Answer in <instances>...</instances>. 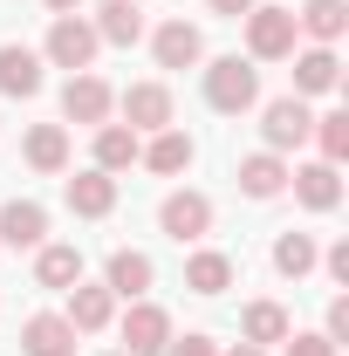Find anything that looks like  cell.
Masks as SVG:
<instances>
[{"instance_id":"obj_1","label":"cell","mask_w":349,"mask_h":356,"mask_svg":"<svg viewBox=\"0 0 349 356\" xmlns=\"http://www.w3.org/2000/svg\"><path fill=\"white\" fill-rule=\"evenodd\" d=\"M199 89H206V103L219 117H247V110H261V62L213 55V62H199Z\"/></svg>"},{"instance_id":"obj_2","label":"cell","mask_w":349,"mask_h":356,"mask_svg":"<svg viewBox=\"0 0 349 356\" xmlns=\"http://www.w3.org/2000/svg\"><path fill=\"white\" fill-rule=\"evenodd\" d=\"M240 28H247V62H288V55L302 48L295 7H267V0H261V7L240 21Z\"/></svg>"},{"instance_id":"obj_3","label":"cell","mask_w":349,"mask_h":356,"mask_svg":"<svg viewBox=\"0 0 349 356\" xmlns=\"http://www.w3.org/2000/svg\"><path fill=\"white\" fill-rule=\"evenodd\" d=\"M96 48H103V42H96L89 14H55V21H48V42H42V62L83 76V69H96Z\"/></svg>"},{"instance_id":"obj_4","label":"cell","mask_w":349,"mask_h":356,"mask_svg":"<svg viewBox=\"0 0 349 356\" xmlns=\"http://www.w3.org/2000/svg\"><path fill=\"white\" fill-rule=\"evenodd\" d=\"M308 131H315V110H308L302 96H274V103H261V151L288 158V151L308 144Z\"/></svg>"},{"instance_id":"obj_5","label":"cell","mask_w":349,"mask_h":356,"mask_svg":"<svg viewBox=\"0 0 349 356\" xmlns=\"http://www.w3.org/2000/svg\"><path fill=\"white\" fill-rule=\"evenodd\" d=\"M158 233L165 240H178V247H199L206 233H213V199L206 192H165V206H158Z\"/></svg>"},{"instance_id":"obj_6","label":"cell","mask_w":349,"mask_h":356,"mask_svg":"<svg viewBox=\"0 0 349 356\" xmlns=\"http://www.w3.org/2000/svg\"><path fill=\"white\" fill-rule=\"evenodd\" d=\"M117 117H124V124H131L137 137H151V131H172V124H178L172 83H131L124 96H117Z\"/></svg>"},{"instance_id":"obj_7","label":"cell","mask_w":349,"mask_h":356,"mask_svg":"<svg viewBox=\"0 0 349 356\" xmlns=\"http://www.w3.org/2000/svg\"><path fill=\"white\" fill-rule=\"evenodd\" d=\"M62 117H69V124H83V131H96V124H110V117H117V89L103 83L96 69H83V76H69V83H62Z\"/></svg>"},{"instance_id":"obj_8","label":"cell","mask_w":349,"mask_h":356,"mask_svg":"<svg viewBox=\"0 0 349 356\" xmlns=\"http://www.w3.org/2000/svg\"><path fill=\"white\" fill-rule=\"evenodd\" d=\"M62 206H69L76 220H110V213H117V178L83 165L76 178H62Z\"/></svg>"},{"instance_id":"obj_9","label":"cell","mask_w":349,"mask_h":356,"mask_svg":"<svg viewBox=\"0 0 349 356\" xmlns=\"http://www.w3.org/2000/svg\"><path fill=\"white\" fill-rule=\"evenodd\" d=\"M151 55H158V69H199V62H206V35H199L185 14H172V21L151 28Z\"/></svg>"},{"instance_id":"obj_10","label":"cell","mask_w":349,"mask_h":356,"mask_svg":"<svg viewBox=\"0 0 349 356\" xmlns=\"http://www.w3.org/2000/svg\"><path fill=\"white\" fill-rule=\"evenodd\" d=\"M288 62H295V89H288V96H302V103L343 89V55H336V48H315V42H308V48H295Z\"/></svg>"},{"instance_id":"obj_11","label":"cell","mask_w":349,"mask_h":356,"mask_svg":"<svg viewBox=\"0 0 349 356\" xmlns=\"http://www.w3.org/2000/svg\"><path fill=\"white\" fill-rule=\"evenodd\" d=\"M103 288H110L117 302H144V295L158 288V261L137 254V247H117V254L103 261Z\"/></svg>"},{"instance_id":"obj_12","label":"cell","mask_w":349,"mask_h":356,"mask_svg":"<svg viewBox=\"0 0 349 356\" xmlns=\"http://www.w3.org/2000/svg\"><path fill=\"white\" fill-rule=\"evenodd\" d=\"M172 315L158 309L151 295L144 302H131V315H124V356H165V343H172Z\"/></svg>"},{"instance_id":"obj_13","label":"cell","mask_w":349,"mask_h":356,"mask_svg":"<svg viewBox=\"0 0 349 356\" xmlns=\"http://www.w3.org/2000/svg\"><path fill=\"white\" fill-rule=\"evenodd\" d=\"M288 192L302 199L308 213H336L343 206V165H288Z\"/></svg>"},{"instance_id":"obj_14","label":"cell","mask_w":349,"mask_h":356,"mask_svg":"<svg viewBox=\"0 0 349 356\" xmlns=\"http://www.w3.org/2000/svg\"><path fill=\"white\" fill-rule=\"evenodd\" d=\"M48 62H42V48H28V42H0V96H42V76Z\"/></svg>"},{"instance_id":"obj_15","label":"cell","mask_w":349,"mask_h":356,"mask_svg":"<svg viewBox=\"0 0 349 356\" xmlns=\"http://www.w3.org/2000/svg\"><path fill=\"white\" fill-rule=\"evenodd\" d=\"M62 315H69V329H76V336H103V329L117 322V295H110L103 281H76Z\"/></svg>"},{"instance_id":"obj_16","label":"cell","mask_w":349,"mask_h":356,"mask_svg":"<svg viewBox=\"0 0 349 356\" xmlns=\"http://www.w3.org/2000/svg\"><path fill=\"white\" fill-rule=\"evenodd\" d=\"M42 240H48V206L42 199H7V206H0V247H14V254L28 247V254H35Z\"/></svg>"},{"instance_id":"obj_17","label":"cell","mask_w":349,"mask_h":356,"mask_svg":"<svg viewBox=\"0 0 349 356\" xmlns=\"http://www.w3.org/2000/svg\"><path fill=\"white\" fill-rule=\"evenodd\" d=\"M137 151H144V137L131 131V124H96V131H89V165H96V172H131L137 165Z\"/></svg>"},{"instance_id":"obj_18","label":"cell","mask_w":349,"mask_h":356,"mask_svg":"<svg viewBox=\"0 0 349 356\" xmlns=\"http://www.w3.org/2000/svg\"><path fill=\"white\" fill-rule=\"evenodd\" d=\"M76 281H83V247H69V240H42V247H35V288L69 295Z\"/></svg>"},{"instance_id":"obj_19","label":"cell","mask_w":349,"mask_h":356,"mask_svg":"<svg viewBox=\"0 0 349 356\" xmlns=\"http://www.w3.org/2000/svg\"><path fill=\"white\" fill-rule=\"evenodd\" d=\"M192 158H199V144L178 131V124H172V131H151V137H144V151H137V165H144V172H158V178L192 172Z\"/></svg>"},{"instance_id":"obj_20","label":"cell","mask_w":349,"mask_h":356,"mask_svg":"<svg viewBox=\"0 0 349 356\" xmlns=\"http://www.w3.org/2000/svg\"><path fill=\"white\" fill-rule=\"evenodd\" d=\"M89 28H96L103 48H137L144 42V7H137V0H103V7L89 14Z\"/></svg>"},{"instance_id":"obj_21","label":"cell","mask_w":349,"mask_h":356,"mask_svg":"<svg viewBox=\"0 0 349 356\" xmlns=\"http://www.w3.org/2000/svg\"><path fill=\"white\" fill-rule=\"evenodd\" d=\"M288 336H295V315L281 309V302H247V309H240V343H254V350H274V343H288Z\"/></svg>"},{"instance_id":"obj_22","label":"cell","mask_w":349,"mask_h":356,"mask_svg":"<svg viewBox=\"0 0 349 356\" xmlns=\"http://www.w3.org/2000/svg\"><path fill=\"white\" fill-rule=\"evenodd\" d=\"M21 356H76V329H69V315H28L21 322Z\"/></svg>"},{"instance_id":"obj_23","label":"cell","mask_w":349,"mask_h":356,"mask_svg":"<svg viewBox=\"0 0 349 356\" xmlns=\"http://www.w3.org/2000/svg\"><path fill=\"white\" fill-rule=\"evenodd\" d=\"M295 28H302L315 48H336L349 35V0H302V7H295Z\"/></svg>"},{"instance_id":"obj_24","label":"cell","mask_w":349,"mask_h":356,"mask_svg":"<svg viewBox=\"0 0 349 356\" xmlns=\"http://www.w3.org/2000/svg\"><path fill=\"white\" fill-rule=\"evenodd\" d=\"M21 158L42 178H62L69 172V131H62V124H35V131L21 137Z\"/></svg>"},{"instance_id":"obj_25","label":"cell","mask_w":349,"mask_h":356,"mask_svg":"<svg viewBox=\"0 0 349 356\" xmlns=\"http://www.w3.org/2000/svg\"><path fill=\"white\" fill-rule=\"evenodd\" d=\"M240 192L247 199H281L288 192V158H274V151H254V158H240Z\"/></svg>"},{"instance_id":"obj_26","label":"cell","mask_w":349,"mask_h":356,"mask_svg":"<svg viewBox=\"0 0 349 356\" xmlns=\"http://www.w3.org/2000/svg\"><path fill=\"white\" fill-rule=\"evenodd\" d=\"M185 288H192V295H206V302H213V295H226V288H233V254L199 247V254L185 261Z\"/></svg>"},{"instance_id":"obj_27","label":"cell","mask_w":349,"mask_h":356,"mask_svg":"<svg viewBox=\"0 0 349 356\" xmlns=\"http://www.w3.org/2000/svg\"><path fill=\"white\" fill-rule=\"evenodd\" d=\"M315 261H322L315 233H274V274H281V281H302V274H315Z\"/></svg>"},{"instance_id":"obj_28","label":"cell","mask_w":349,"mask_h":356,"mask_svg":"<svg viewBox=\"0 0 349 356\" xmlns=\"http://www.w3.org/2000/svg\"><path fill=\"white\" fill-rule=\"evenodd\" d=\"M308 137L322 144V165H343V158H349V110H322Z\"/></svg>"},{"instance_id":"obj_29","label":"cell","mask_w":349,"mask_h":356,"mask_svg":"<svg viewBox=\"0 0 349 356\" xmlns=\"http://www.w3.org/2000/svg\"><path fill=\"white\" fill-rule=\"evenodd\" d=\"M322 336H329L336 350L349 343V295H329V315H322Z\"/></svg>"},{"instance_id":"obj_30","label":"cell","mask_w":349,"mask_h":356,"mask_svg":"<svg viewBox=\"0 0 349 356\" xmlns=\"http://www.w3.org/2000/svg\"><path fill=\"white\" fill-rule=\"evenodd\" d=\"M281 350H288V356H343V350H336V343H329V336H322V329H308V336H302V329H295V336H288Z\"/></svg>"},{"instance_id":"obj_31","label":"cell","mask_w":349,"mask_h":356,"mask_svg":"<svg viewBox=\"0 0 349 356\" xmlns=\"http://www.w3.org/2000/svg\"><path fill=\"white\" fill-rule=\"evenodd\" d=\"M322 274H329V281H336V288H349V240H336V247H322Z\"/></svg>"},{"instance_id":"obj_32","label":"cell","mask_w":349,"mask_h":356,"mask_svg":"<svg viewBox=\"0 0 349 356\" xmlns=\"http://www.w3.org/2000/svg\"><path fill=\"white\" fill-rule=\"evenodd\" d=\"M165 356H219V343L192 329V336H172V343H165Z\"/></svg>"},{"instance_id":"obj_33","label":"cell","mask_w":349,"mask_h":356,"mask_svg":"<svg viewBox=\"0 0 349 356\" xmlns=\"http://www.w3.org/2000/svg\"><path fill=\"white\" fill-rule=\"evenodd\" d=\"M206 7H213L219 21H247V14H254V7H261V0H206Z\"/></svg>"},{"instance_id":"obj_34","label":"cell","mask_w":349,"mask_h":356,"mask_svg":"<svg viewBox=\"0 0 349 356\" xmlns=\"http://www.w3.org/2000/svg\"><path fill=\"white\" fill-rule=\"evenodd\" d=\"M48 14H76V7H83V0H42Z\"/></svg>"},{"instance_id":"obj_35","label":"cell","mask_w":349,"mask_h":356,"mask_svg":"<svg viewBox=\"0 0 349 356\" xmlns=\"http://www.w3.org/2000/svg\"><path fill=\"white\" fill-rule=\"evenodd\" d=\"M219 356H267V350H254V343H233V350H219Z\"/></svg>"},{"instance_id":"obj_36","label":"cell","mask_w":349,"mask_h":356,"mask_svg":"<svg viewBox=\"0 0 349 356\" xmlns=\"http://www.w3.org/2000/svg\"><path fill=\"white\" fill-rule=\"evenodd\" d=\"M110 356H124V350H110Z\"/></svg>"},{"instance_id":"obj_37","label":"cell","mask_w":349,"mask_h":356,"mask_svg":"<svg viewBox=\"0 0 349 356\" xmlns=\"http://www.w3.org/2000/svg\"><path fill=\"white\" fill-rule=\"evenodd\" d=\"M137 7H144V0H137Z\"/></svg>"}]
</instances>
